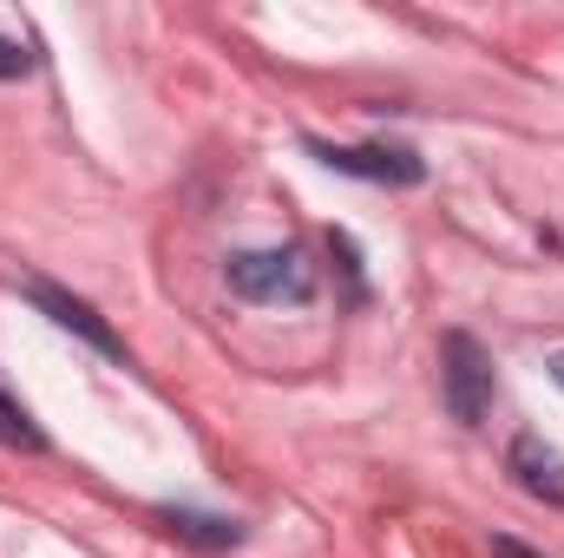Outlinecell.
Instances as JSON below:
<instances>
[{"instance_id":"cell-1","label":"cell","mask_w":564,"mask_h":558,"mask_svg":"<svg viewBox=\"0 0 564 558\" xmlns=\"http://www.w3.org/2000/svg\"><path fill=\"white\" fill-rule=\"evenodd\" d=\"M224 282L243 296V302H263V309H302L315 296V264L295 250V244H276V250H237L224 264Z\"/></svg>"},{"instance_id":"cell-2","label":"cell","mask_w":564,"mask_h":558,"mask_svg":"<svg viewBox=\"0 0 564 558\" xmlns=\"http://www.w3.org/2000/svg\"><path fill=\"white\" fill-rule=\"evenodd\" d=\"M492 355L466 335V329H446L440 335V395H446V415L459 427H479L492 415Z\"/></svg>"},{"instance_id":"cell-3","label":"cell","mask_w":564,"mask_h":558,"mask_svg":"<svg viewBox=\"0 0 564 558\" xmlns=\"http://www.w3.org/2000/svg\"><path fill=\"white\" fill-rule=\"evenodd\" d=\"M308 158H322L341 178H368V184H421L426 164L408 144H322L308 139Z\"/></svg>"},{"instance_id":"cell-4","label":"cell","mask_w":564,"mask_h":558,"mask_svg":"<svg viewBox=\"0 0 564 558\" xmlns=\"http://www.w3.org/2000/svg\"><path fill=\"white\" fill-rule=\"evenodd\" d=\"M26 302H33L40 315H53L59 329H73L79 342H93L99 355H126V342H119V335L106 329V315H99L93 302H79L73 289H59V282H26Z\"/></svg>"},{"instance_id":"cell-5","label":"cell","mask_w":564,"mask_h":558,"mask_svg":"<svg viewBox=\"0 0 564 558\" xmlns=\"http://www.w3.org/2000/svg\"><path fill=\"white\" fill-rule=\"evenodd\" d=\"M512 473H519V486H525L532 500L564 506V453L545 447L539 433H519V440H512Z\"/></svg>"},{"instance_id":"cell-6","label":"cell","mask_w":564,"mask_h":558,"mask_svg":"<svg viewBox=\"0 0 564 558\" xmlns=\"http://www.w3.org/2000/svg\"><path fill=\"white\" fill-rule=\"evenodd\" d=\"M177 539H191V546H210V552H230V546H243V526L237 519H217V513H191V506H164L158 513Z\"/></svg>"},{"instance_id":"cell-7","label":"cell","mask_w":564,"mask_h":558,"mask_svg":"<svg viewBox=\"0 0 564 558\" xmlns=\"http://www.w3.org/2000/svg\"><path fill=\"white\" fill-rule=\"evenodd\" d=\"M0 447H13V453H46V433H40V420L26 415V401L0 382Z\"/></svg>"},{"instance_id":"cell-8","label":"cell","mask_w":564,"mask_h":558,"mask_svg":"<svg viewBox=\"0 0 564 558\" xmlns=\"http://www.w3.org/2000/svg\"><path fill=\"white\" fill-rule=\"evenodd\" d=\"M40 66V53L26 46V40H13V33H0V79H26Z\"/></svg>"},{"instance_id":"cell-9","label":"cell","mask_w":564,"mask_h":558,"mask_svg":"<svg viewBox=\"0 0 564 558\" xmlns=\"http://www.w3.org/2000/svg\"><path fill=\"white\" fill-rule=\"evenodd\" d=\"M492 558H545V552H532V546H519V539H506V533H492Z\"/></svg>"},{"instance_id":"cell-10","label":"cell","mask_w":564,"mask_h":558,"mask_svg":"<svg viewBox=\"0 0 564 558\" xmlns=\"http://www.w3.org/2000/svg\"><path fill=\"white\" fill-rule=\"evenodd\" d=\"M545 368H552V382H558V388H564V348H558V355H552V362H545Z\"/></svg>"}]
</instances>
